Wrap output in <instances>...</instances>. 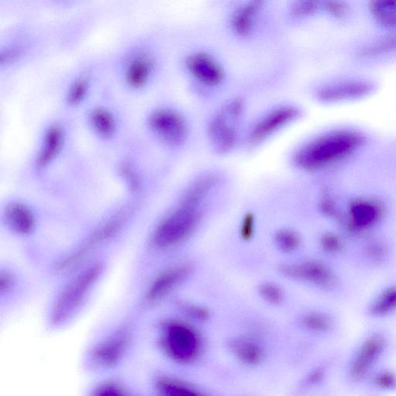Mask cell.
Here are the masks:
<instances>
[{
	"mask_svg": "<svg viewBox=\"0 0 396 396\" xmlns=\"http://www.w3.org/2000/svg\"><path fill=\"white\" fill-rule=\"evenodd\" d=\"M359 135L338 131L324 135L301 148L295 157L300 168L316 170L352 154L360 145Z\"/></svg>",
	"mask_w": 396,
	"mask_h": 396,
	"instance_id": "1",
	"label": "cell"
},
{
	"mask_svg": "<svg viewBox=\"0 0 396 396\" xmlns=\"http://www.w3.org/2000/svg\"><path fill=\"white\" fill-rule=\"evenodd\" d=\"M198 206L181 201L178 208L163 218L149 237L150 247L156 249L173 248L191 236L199 223Z\"/></svg>",
	"mask_w": 396,
	"mask_h": 396,
	"instance_id": "2",
	"label": "cell"
},
{
	"mask_svg": "<svg viewBox=\"0 0 396 396\" xmlns=\"http://www.w3.org/2000/svg\"><path fill=\"white\" fill-rule=\"evenodd\" d=\"M161 330L160 347L172 361L187 364L199 358L202 340L192 327L184 322L170 320L161 323Z\"/></svg>",
	"mask_w": 396,
	"mask_h": 396,
	"instance_id": "3",
	"label": "cell"
},
{
	"mask_svg": "<svg viewBox=\"0 0 396 396\" xmlns=\"http://www.w3.org/2000/svg\"><path fill=\"white\" fill-rule=\"evenodd\" d=\"M102 271L101 264L92 266L61 292L51 313V321L54 326H60L66 322L81 307L100 278Z\"/></svg>",
	"mask_w": 396,
	"mask_h": 396,
	"instance_id": "4",
	"label": "cell"
},
{
	"mask_svg": "<svg viewBox=\"0 0 396 396\" xmlns=\"http://www.w3.org/2000/svg\"><path fill=\"white\" fill-rule=\"evenodd\" d=\"M129 216L130 211L124 210V211L120 212L112 218H110L106 221V223L101 225L91 235L88 241L84 243L82 247L77 249L73 254L63 261V263H61L58 267V272L63 273L70 271L82 264L94 249L112 239L121 230L126 221L128 220Z\"/></svg>",
	"mask_w": 396,
	"mask_h": 396,
	"instance_id": "5",
	"label": "cell"
},
{
	"mask_svg": "<svg viewBox=\"0 0 396 396\" xmlns=\"http://www.w3.org/2000/svg\"><path fill=\"white\" fill-rule=\"evenodd\" d=\"M148 128L158 139L170 146H178L186 139L187 129L184 118L169 109L154 110L148 118Z\"/></svg>",
	"mask_w": 396,
	"mask_h": 396,
	"instance_id": "6",
	"label": "cell"
},
{
	"mask_svg": "<svg viewBox=\"0 0 396 396\" xmlns=\"http://www.w3.org/2000/svg\"><path fill=\"white\" fill-rule=\"evenodd\" d=\"M189 73L206 86H216L223 80L224 70L218 61L206 51H195L185 61Z\"/></svg>",
	"mask_w": 396,
	"mask_h": 396,
	"instance_id": "7",
	"label": "cell"
},
{
	"mask_svg": "<svg viewBox=\"0 0 396 396\" xmlns=\"http://www.w3.org/2000/svg\"><path fill=\"white\" fill-rule=\"evenodd\" d=\"M280 272L288 278L310 282L326 288L333 287L337 283L330 269L316 261L284 264L280 267Z\"/></svg>",
	"mask_w": 396,
	"mask_h": 396,
	"instance_id": "8",
	"label": "cell"
},
{
	"mask_svg": "<svg viewBox=\"0 0 396 396\" xmlns=\"http://www.w3.org/2000/svg\"><path fill=\"white\" fill-rule=\"evenodd\" d=\"M129 342V333L126 330L118 331L94 347L91 358L101 367H114L124 357Z\"/></svg>",
	"mask_w": 396,
	"mask_h": 396,
	"instance_id": "9",
	"label": "cell"
},
{
	"mask_svg": "<svg viewBox=\"0 0 396 396\" xmlns=\"http://www.w3.org/2000/svg\"><path fill=\"white\" fill-rule=\"evenodd\" d=\"M267 0H245L232 16L230 25L233 34L240 38H247L254 31L261 12Z\"/></svg>",
	"mask_w": 396,
	"mask_h": 396,
	"instance_id": "10",
	"label": "cell"
},
{
	"mask_svg": "<svg viewBox=\"0 0 396 396\" xmlns=\"http://www.w3.org/2000/svg\"><path fill=\"white\" fill-rule=\"evenodd\" d=\"M191 273L192 266L187 264L177 265L166 269L150 285L147 299L149 302H157L162 299L185 280Z\"/></svg>",
	"mask_w": 396,
	"mask_h": 396,
	"instance_id": "11",
	"label": "cell"
},
{
	"mask_svg": "<svg viewBox=\"0 0 396 396\" xmlns=\"http://www.w3.org/2000/svg\"><path fill=\"white\" fill-rule=\"evenodd\" d=\"M66 132L58 124H54L44 133L41 148L36 157L35 170L42 172L52 164L64 148Z\"/></svg>",
	"mask_w": 396,
	"mask_h": 396,
	"instance_id": "12",
	"label": "cell"
},
{
	"mask_svg": "<svg viewBox=\"0 0 396 396\" xmlns=\"http://www.w3.org/2000/svg\"><path fill=\"white\" fill-rule=\"evenodd\" d=\"M299 114L295 107H283L273 111L259 121L250 133L251 144H258L273 132L296 120Z\"/></svg>",
	"mask_w": 396,
	"mask_h": 396,
	"instance_id": "13",
	"label": "cell"
},
{
	"mask_svg": "<svg viewBox=\"0 0 396 396\" xmlns=\"http://www.w3.org/2000/svg\"><path fill=\"white\" fill-rule=\"evenodd\" d=\"M3 218L5 224L12 232L20 235L33 233L37 220L35 213L27 205L19 202H13L6 206Z\"/></svg>",
	"mask_w": 396,
	"mask_h": 396,
	"instance_id": "14",
	"label": "cell"
},
{
	"mask_svg": "<svg viewBox=\"0 0 396 396\" xmlns=\"http://www.w3.org/2000/svg\"><path fill=\"white\" fill-rule=\"evenodd\" d=\"M385 346V339L382 335H375L366 340L360 348L352 368V376L360 379L366 375L370 368L382 354Z\"/></svg>",
	"mask_w": 396,
	"mask_h": 396,
	"instance_id": "15",
	"label": "cell"
},
{
	"mask_svg": "<svg viewBox=\"0 0 396 396\" xmlns=\"http://www.w3.org/2000/svg\"><path fill=\"white\" fill-rule=\"evenodd\" d=\"M209 137L213 147L221 153L229 151L235 145L236 132L224 114L214 118L209 126Z\"/></svg>",
	"mask_w": 396,
	"mask_h": 396,
	"instance_id": "16",
	"label": "cell"
},
{
	"mask_svg": "<svg viewBox=\"0 0 396 396\" xmlns=\"http://www.w3.org/2000/svg\"><path fill=\"white\" fill-rule=\"evenodd\" d=\"M88 120L93 132L103 140L113 138L117 130L114 114L105 107H97L90 111Z\"/></svg>",
	"mask_w": 396,
	"mask_h": 396,
	"instance_id": "17",
	"label": "cell"
},
{
	"mask_svg": "<svg viewBox=\"0 0 396 396\" xmlns=\"http://www.w3.org/2000/svg\"><path fill=\"white\" fill-rule=\"evenodd\" d=\"M228 345L235 357L247 366H257L264 359L262 348L253 340L235 338L229 340Z\"/></svg>",
	"mask_w": 396,
	"mask_h": 396,
	"instance_id": "18",
	"label": "cell"
},
{
	"mask_svg": "<svg viewBox=\"0 0 396 396\" xmlns=\"http://www.w3.org/2000/svg\"><path fill=\"white\" fill-rule=\"evenodd\" d=\"M369 9L379 27L396 30V0H369Z\"/></svg>",
	"mask_w": 396,
	"mask_h": 396,
	"instance_id": "19",
	"label": "cell"
},
{
	"mask_svg": "<svg viewBox=\"0 0 396 396\" xmlns=\"http://www.w3.org/2000/svg\"><path fill=\"white\" fill-rule=\"evenodd\" d=\"M369 85L361 82H348L326 87L320 92V98L324 101H335L362 96Z\"/></svg>",
	"mask_w": 396,
	"mask_h": 396,
	"instance_id": "20",
	"label": "cell"
},
{
	"mask_svg": "<svg viewBox=\"0 0 396 396\" xmlns=\"http://www.w3.org/2000/svg\"><path fill=\"white\" fill-rule=\"evenodd\" d=\"M153 66L147 58L140 57L133 61L125 73L126 82L135 89H140L148 82Z\"/></svg>",
	"mask_w": 396,
	"mask_h": 396,
	"instance_id": "21",
	"label": "cell"
},
{
	"mask_svg": "<svg viewBox=\"0 0 396 396\" xmlns=\"http://www.w3.org/2000/svg\"><path fill=\"white\" fill-rule=\"evenodd\" d=\"M155 386L158 392L168 396H192L202 394L192 385L168 376L156 378Z\"/></svg>",
	"mask_w": 396,
	"mask_h": 396,
	"instance_id": "22",
	"label": "cell"
},
{
	"mask_svg": "<svg viewBox=\"0 0 396 396\" xmlns=\"http://www.w3.org/2000/svg\"><path fill=\"white\" fill-rule=\"evenodd\" d=\"M378 209L369 202H356L351 209V217L355 227L364 228L375 223L378 218Z\"/></svg>",
	"mask_w": 396,
	"mask_h": 396,
	"instance_id": "23",
	"label": "cell"
},
{
	"mask_svg": "<svg viewBox=\"0 0 396 396\" xmlns=\"http://www.w3.org/2000/svg\"><path fill=\"white\" fill-rule=\"evenodd\" d=\"M216 183V177L210 175V174L200 178L189 187L182 201L197 206L199 205Z\"/></svg>",
	"mask_w": 396,
	"mask_h": 396,
	"instance_id": "24",
	"label": "cell"
},
{
	"mask_svg": "<svg viewBox=\"0 0 396 396\" xmlns=\"http://www.w3.org/2000/svg\"><path fill=\"white\" fill-rule=\"evenodd\" d=\"M322 0H292L290 15L292 19L303 20L312 17L321 10Z\"/></svg>",
	"mask_w": 396,
	"mask_h": 396,
	"instance_id": "25",
	"label": "cell"
},
{
	"mask_svg": "<svg viewBox=\"0 0 396 396\" xmlns=\"http://www.w3.org/2000/svg\"><path fill=\"white\" fill-rule=\"evenodd\" d=\"M396 51V34L377 39L361 49V54L366 58L381 56Z\"/></svg>",
	"mask_w": 396,
	"mask_h": 396,
	"instance_id": "26",
	"label": "cell"
},
{
	"mask_svg": "<svg viewBox=\"0 0 396 396\" xmlns=\"http://www.w3.org/2000/svg\"><path fill=\"white\" fill-rule=\"evenodd\" d=\"M396 309V287L385 290L371 307L375 315H385Z\"/></svg>",
	"mask_w": 396,
	"mask_h": 396,
	"instance_id": "27",
	"label": "cell"
},
{
	"mask_svg": "<svg viewBox=\"0 0 396 396\" xmlns=\"http://www.w3.org/2000/svg\"><path fill=\"white\" fill-rule=\"evenodd\" d=\"M89 90V81L87 77L77 79L68 92L66 101L71 106L80 104L86 98Z\"/></svg>",
	"mask_w": 396,
	"mask_h": 396,
	"instance_id": "28",
	"label": "cell"
},
{
	"mask_svg": "<svg viewBox=\"0 0 396 396\" xmlns=\"http://www.w3.org/2000/svg\"><path fill=\"white\" fill-rule=\"evenodd\" d=\"M301 324L314 332H326L331 328L332 323L328 316L321 313H310L301 318Z\"/></svg>",
	"mask_w": 396,
	"mask_h": 396,
	"instance_id": "29",
	"label": "cell"
},
{
	"mask_svg": "<svg viewBox=\"0 0 396 396\" xmlns=\"http://www.w3.org/2000/svg\"><path fill=\"white\" fill-rule=\"evenodd\" d=\"M275 242L282 252L290 253L299 248L300 239L297 233L284 229L276 233Z\"/></svg>",
	"mask_w": 396,
	"mask_h": 396,
	"instance_id": "30",
	"label": "cell"
},
{
	"mask_svg": "<svg viewBox=\"0 0 396 396\" xmlns=\"http://www.w3.org/2000/svg\"><path fill=\"white\" fill-rule=\"evenodd\" d=\"M321 10L330 18L343 20L350 13V6L346 0H322Z\"/></svg>",
	"mask_w": 396,
	"mask_h": 396,
	"instance_id": "31",
	"label": "cell"
},
{
	"mask_svg": "<svg viewBox=\"0 0 396 396\" xmlns=\"http://www.w3.org/2000/svg\"><path fill=\"white\" fill-rule=\"evenodd\" d=\"M259 292L261 297L267 303L273 305L280 304L284 298L283 290L276 284L272 283H266L261 285Z\"/></svg>",
	"mask_w": 396,
	"mask_h": 396,
	"instance_id": "32",
	"label": "cell"
},
{
	"mask_svg": "<svg viewBox=\"0 0 396 396\" xmlns=\"http://www.w3.org/2000/svg\"><path fill=\"white\" fill-rule=\"evenodd\" d=\"M179 308L186 316L198 321H204L209 318V311L207 308L193 304L180 302Z\"/></svg>",
	"mask_w": 396,
	"mask_h": 396,
	"instance_id": "33",
	"label": "cell"
},
{
	"mask_svg": "<svg viewBox=\"0 0 396 396\" xmlns=\"http://www.w3.org/2000/svg\"><path fill=\"white\" fill-rule=\"evenodd\" d=\"M128 393L124 388L116 382L107 381L97 386L94 390V395H125Z\"/></svg>",
	"mask_w": 396,
	"mask_h": 396,
	"instance_id": "34",
	"label": "cell"
},
{
	"mask_svg": "<svg viewBox=\"0 0 396 396\" xmlns=\"http://www.w3.org/2000/svg\"><path fill=\"white\" fill-rule=\"evenodd\" d=\"M121 175L123 177L126 184L133 190L137 191L140 187V180L138 174L129 164H123L120 168Z\"/></svg>",
	"mask_w": 396,
	"mask_h": 396,
	"instance_id": "35",
	"label": "cell"
},
{
	"mask_svg": "<svg viewBox=\"0 0 396 396\" xmlns=\"http://www.w3.org/2000/svg\"><path fill=\"white\" fill-rule=\"evenodd\" d=\"M322 248L328 252H338L342 247V241L335 235L326 234L321 237Z\"/></svg>",
	"mask_w": 396,
	"mask_h": 396,
	"instance_id": "36",
	"label": "cell"
},
{
	"mask_svg": "<svg viewBox=\"0 0 396 396\" xmlns=\"http://www.w3.org/2000/svg\"><path fill=\"white\" fill-rule=\"evenodd\" d=\"M376 384L384 390H392L395 387L396 378L390 371L384 372L376 378Z\"/></svg>",
	"mask_w": 396,
	"mask_h": 396,
	"instance_id": "37",
	"label": "cell"
},
{
	"mask_svg": "<svg viewBox=\"0 0 396 396\" xmlns=\"http://www.w3.org/2000/svg\"><path fill=\"white\" fill-rule=\"evenodd\" d=\"M255 221L252 216L248 215L245 217L241 227V235L244 240H249L254 233Z\"/></svg>",
	"mask_w": 396,
	"mask_h": 396,
	"instance_id": "38",
	"label": "cell"
},
{
	"mask_svg": "<svg viewBox=\"0 0 396 396\" xmlns=\"http://www.w3.org/2000/svg\"><path fill=\"white\" fill-rule=\"evenodd\" d=\"M13 280V277L9 271H2L0 273V292L2 295L11 290Z\"/></svg>",
	"mask_w": 396,
	"mask_h": 396,
	"instance_id": "39",
	"label": "cell"
},
{
	"mask_svg": "<svg viewBox=\"0 0 396 396\" xmlns=\"http://www.w3.org/2000/svg\"><path fill=\"white\" fill-rule=\"evenodd\" d=\"M322 378V371L321 370H316L309 375L307 379V383L308 385L318 384L321 381Z\"/></svg>",
	"mask_w": 396,
	"mask_h": 396,
	"instance_id": "40",
	"label": "cell"
}]
</instances>
